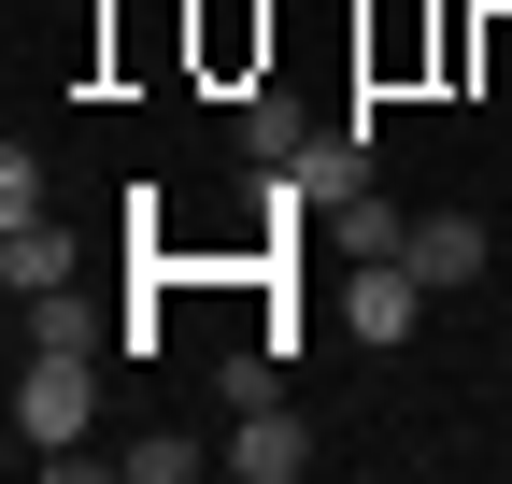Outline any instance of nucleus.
I'll list each match as a JSON object with an SVG mask.
<instances>
[{"label": "nucleus", "instance_id": "10", "mask_svg": "<svg viewBox=\"0 0 512 484\" xmlns=\"http://www.w3.org/2000/svg\"><path fill=\"white\" fill-rule=\"evenodd\" d=\"M15 214H43V157H29V143H0V228H15Z\"/></svg>", "mask_w": 512, "mask_h": 484}, {"label": "nucleus", "instance_id": "6", "mask_svg": "<svg viewBox=\"0 0 512 484\" xmlns=\"http://www.w3.org/2000/svg\"><path fill=\"white\" fill-rule=\"evenodd\" d=\"M228 143H242V171H285V157L313 143V114H299L285 86H242V114H228Z\"/></svg>", "mask_w": 512, "mask_h": 484}, {"label": "nucleus", "instance_id": "2", "mask_svg": "<svg viewBox=\"0 0 512 484\" xmlns=\"http://www.w3.org/2000/svg\"><path fill=\"white\" fill-rule=\"evenodd\" d=\"M427 299H441V285H427L413 257H342V328H356V342H413Z\"/></svg>", "mask_w": 512, "mask_h": 484}, {"label": "nucleus", "instance_id": "3", "mask_svg": "<svg viewBox=\"0 0 512 484\" xmlns=\"http://www.w3.org/2000/svg\"><path fill=\"white\" fill-rule=\"evenodd\" d=\"M214 470H228V484H299V470H313V428H299L285 399H242V428L214 442Z\"/></svg>", "mask_w": 512, "mask_h": 484}, {"label": "nucleus", "instance_id": "1", "mask_svg": "<svg viewBox=\"0 0 512 484\" xmlns=\"http://www.w3.org/2000/svg\"><path fill=\"white\" fill-rule=\"evenodd\" d=\"M100 428V356H29L15 371V456L43 470V456H72Z\"/></svg>", "mask_w": 512, "mask_h": 484}, {"label": "nucleus", "instance_id": "4", "mask_svg": "<svg viewBox=\"0 0 512 484\" xmlns=\"http://www.w3.org/2000/svg\"><path fill=\"white\" fill-rule=\"evenodd\" d=\"M285 186H299V214H313V228L356 214V200H370V129H313V143L285 157Z\"/></svg>", "mask_w": 512, "mask_h": 484}, {"label": "nucleus", "instance_id": "9", "mask_svg": "<svg viewBox=\"0 0 512 484\" xmlns=\"http://www.w3.org/2000/svg\"><path fill=\"white\" fill-rule=\"evenodd\" d=\"M200 456H214V442H114V470H128V484H185Z\"/></svg>", "mask_w": 512, "mask_h": 484}, {"label": "nucleus", "instance_id": "7", "mask_svg": "<svg viewBox=\"0 0 512 484\" xmlns=\"http://www.w3.org/2000/svg\"><path fill=\"white\" fill-rule=\"evenodd\" d=\"M399 257H413L427 285H484V214H413Z\"/></svg>", "mask_w": 512, "mask_h": 484}, {"label": "nucleus", "instance_id": "8", "mask_svg": "<svg viewBox=\"0 0 512 484\" xmlns=\"http://www.w3.org/2000/svg\"><path fill=\"white\" fill-rule=\"evenodd\" d=\"M328 242H342V257H399V242H413V214H384V200H356V214H328Z\"/></svg>", "mask_w": 512, "mask_h": 484}, {"label": "nucleus", "instance_id": "5", "mask_svg": "<svg viewBox=\"0 0 512 484\" xmlns=\"http://www.w3.org/2000/svg\"><path fill=\"white\" fill-rule=\"evenodd\" d=\"M72 271H86V242L57 228V214H15V228H0V285H15V299H43V285H72Z\"/></svg>", "mask_w": 512, "mask_h": 484}]
</instances>
